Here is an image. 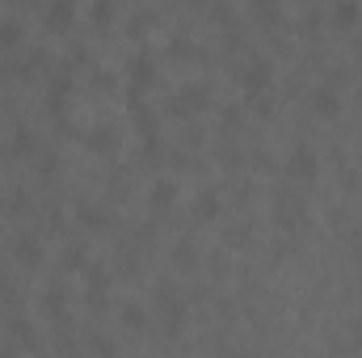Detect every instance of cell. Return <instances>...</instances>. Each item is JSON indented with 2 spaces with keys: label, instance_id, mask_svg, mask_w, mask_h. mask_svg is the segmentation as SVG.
I'll list each match as a JSON object with an SVG mask.
<instances>
[{
  "label": "cell",
  "instance_id": "obj_11",
  "mask_svg": "<svg viewBox=\"0 0 362 358\" xmlns=\"http://www.w3.org/2000/svg\"><path fill=\"white\" fill-rule=\"evenodd\" d=\"M194 215H198V219H215V215H219V194H215V190H202V194L194 198Z\"/></svg>",
  "mask_w": 362,
  "mask_h": 358
},
{
  "label": "cell",
  "instance_id": "obj_15",
  "mask_svg": "<svg viewBox=\"0 0 362 358\" xmlns=\"http://www.w3.org/2000/svg\"><path fill=\"white\" fill-rule=\"evenodd\" d=\"M13 135H17V139H13V152H17V156H25V152L34 148V131H30V127H17Z\"/></svg>",
  "mask_w": 362,
  "mask_h": 358
},
{
  "label": "cell",
  "instance_id": "obj_1",
  "mask_svg": "<svg viewBox=\"0 0 362 358\" xmlns=\"http://www.w3.org/2000/svg\"><path fill=\"white\" fill-rule=\"evenodd\" d=\"M42 258H47V249H42V241H38V236H30V232L13 236V262H17V266L38 270V266H42Z\"/></svg>",
  "mask_w": 362,
  "mask_h": 358
},
{
  "label": "cell",
  "instance_id": "obj_13",
  "mask_svg": "<svg viewBox=\"0 0 362 358\" xmlns=\"http://www.w3.org/2000/svg\"><path fill=\"white\" fill-rule=\"evenodd\" d=\"M21 42V21L17 17H0V47H17Z\"/></svg>",
  "mask_w": 362,
  "mask_h": 358
},
{
  "label": "cell",
  "instance_id": "obj_3",
  "mask_svg": "<svg viewBox=\"0 0 362 358\" xmlns=\"http://www.w3.org/2000/svg\"><path fill=\"white\" fill-rule=\"evenodd\" d=\"M206 97H211V89H206L202 81H189V85H181V89L173 93V110H177V114L202 110V105H206Z\"/></svg>",
  "mask_w": 362,
  "mask_h": 358
},
{
  "label": "cell",
  "instance_id": "obj_9",
  "mask_svg": "<svg viewBox=\"0 0 362 358\" xmlns=\"http://www.w3.org/2000/svg\"><path fill=\"white\" fill-rule=\"evenodd\" d=\"M72 17H76V4H68V0H55V4L42 13V21H47V25H55V30H68V25H72Z\"/></svg>",
  "mask_w": 362,
  "mask_h": 358
},
{
  "label": "cell",
  "instance_id": "obj_16",
  "mask_svg": "<svg viewBox=\"0 0 362 358\" xmlns=\"http://www.w3.org/2000/svg\"><path fill=\"white\" fill-rule=\"evenodd\" d=\"M89 346H93V354H97V358H114V354H118V350H114V342H110V337H101V333H93Z\"/></svg>",
  "mask_w": 362,
  "mask_h": 358
},
{
  "label": "cell",
  "instance_id": "obj_24",
  "mask_svg": "<svg viewBox=\"0 0 362 358\" xmlns=\"http://www.w3.org/2000/svg\"><path fill=\"white\" fill-rule=\"evenodd\" d=\"M358 105H362V93H358Z\"/></svg>",
  "mask_w": 362,
  "mask_h": 358
},
{
  "label": "cell",
  "instance_id": "obj_6",
  "mask_svg": "<svg viewBox=\"0 0 362 358\" xmlns=\"http://www.w3.org/2000/svg\"><path fill=\"white\" fill-rule=\"evenodd\" d=\"M177 198H181V185L173 178H156L152 185H148V202H152V207H160V211H165V207H173Z\"/></svg>",
  "mask_w": 362,
  "mask_h": 358
},
{
  "label": "cell",
  "instance_id": "obj_12",
  "mask_svg": "<svg viewBox=\"0 0 362 358\" xmlns=\"http://www.w3.org/2000/svg\"><path fill=\"white\" fill-rule=\"evenodd\" d=\"M245 110H253V114L270 118V114H274V97H270V93H245Z\"/></svg>",
  "mask_w": 362,
  "mask_h": 358
},
{
  "label": "cell",
  "instance_id": "obj_19",
  "mask_svg": "<svg viewBox=\"0 0 362 358\" xmlns=\"http://www.w3.org/2000/svg\"><path fill=\"white\" fill-rule=\"evenodd\" d=\"M64 266H85V245H68L64 249Z\"/></svg>",
  "mask_w": 362,
  "mask_h": 358
},
{
  "label": "cell",
  "instance_id": "obj_20",
  "mask_svg": "<svg viewBox=\"0 0 362 358\" xmlns=\"http://www.w3.org/2000/svg\"><path fill=\"white\" fill-rule=\"evenodd\" d=\"M89 17L97 21V25H105V21L114 17V4H105V0H101V4H93V8H89Z\"/></svg>",
  "mask_w": 362,
  "mask_h": 358
},
{
  "label": "cell",
  "instance_id": "obj_14",
  "mask_svg": "<svg viewBox=\"0 0 362 358\" xmlns=\"http://www.w3.org/2000/svg\"><path fill=\"white\" fill-rule=\"evenodd\" d=\"M42 308H51V316L64 321V287H47L42 291Z\"/></svg>",
  "mask_w": 362,
  "mask_h": 358
},
{
  "label": "cell",
  "instance_id": "obj_7",
  "mask_svg": "<svg viewBox=\"0 0 362 358\" xmlns=\"http://www.w3.org/2000/svg\"><path fill=\"white\" fill-rule=\"evenodd\" d=\"M118 321H122L131 333H144V329H148V308H144L139 299H122V308H118Z\"/></svg>",
  "mask_w": 362,
  "mask_h": 358
},
{
  "label": "cell",
  "instance_id": "obj_17",
  "mask_svg": "<svg viewBox=\"0 0 362 358\" xmlns=\"http://www.w3.org/2000/svg\"><path fill=\"white\" fill-rule=\"evenodd\" d=\"M8 329L17 333V342H21V346H30V342H34V329H30V321H21V316H17V321H13Z\"/></svg>",
  "mask_w": 362,
  "mask_h": 358
},
{
  "label": "cell",
  "instance_id": "obj_22",
  "mask_svg": "<svg viewBox=\"0 0 362 358\" xmlns=\"http://www.w3.org/2000/svg\"><path fill=\"white\" fill-rule=\"evenodd\" d=\"M245 241H249L245 228H228V245H245Z\"/></svg>",
  "mask_w": 362,
  "mask_h": 358
},
{
  "label": "cell",
  "instance_id": "obj_10",
  "mask_svg": "<svg viewBox=\"0 0 362 358\" xmlns=\"http://www.w3.org/2000/svg\"><path fill=\"white\" fill-rule=\"evenodd\" d=\"M329 17H333V25H337V30H350V25L358 21V4H350V0H337V4L329 8Z\"/></svg>",
  "mask_w": 362,
  "mask_h": 358
},
{
  "label": "cell",
  "instance_id": "obj_23",
  "mask_svg": "<svg viewBox=\"0 0 362 358\" xmlns=\"http://www.w3.org/2000/svg\"><path fill=\"white\" fill-rule=\"evenodd\" d=\"M0 358H13V354H8V350H0Z\"/></svg>",
  "mask_w": 362,
  "mask_h": 358
},
{
  "label": "cell",
  "instance_id": "obj_8",
  "mask_svg": "<svg viewBox=\"0 0 362 358\" xmlns=\"http://www.w3.org/2000/svg\"><path fill=\"white\" fill-rule=\"evenodd\" d=\"M89 152H97V156H114L118 152V135H114V127H93L89 131Z\"/></svg>",
  "mask_w": 362,
  "mask_h": 358
},
{
  "label": "cell",
  "instance_id": "obj_2",
  "mask_svg": "<svg viewBox=\"0 0 362 358\" xmlns=\"http://www.w3.org/2000/svg\"><path fill=\"white\" fill-rule=\"evenodd\" d=\"M286 169H291L299 181H316V173H320V156H316L308 144H295L291 156H286Z\"/></svg>",
  "mask_w": 362,
  "mask_h": 358
},
{
  "label": "cell",
  "instance_id": "obj_21",
  "mask_svg": "<svg viewBox=\"0 0 362 358\" xmlns=\"http://www.w3.org/2000/svg\"><path fill=\"white\" fill-rule=\"evenodd\" d=\"M173 258H177V262H185V266H189V262H194V245H189V241H181L177 249H173Z\"/></svg>",
  "mask_w": 362,
  "mask_h": 358
},
{
  "label": "cell",
  "instance_id": "obj_4",
  "mask_svg": "<svg viewBox=\"0 0 362 358\" xmlns=\"http://www.w3.org/2000/svg\"><path fill=\"white\" fill-rule=\"evenodd\" d=\"M308 101H312V110H316L320 118H337V114H341V93L333 89V85H316Z\"/></svg>",
  "mask_w": 362,
  "mask_h": 358
},
{
  "label": "cell",
  "instance_id": "obj_5",
  "mask_svg": "<svg viewBox=\"0 0 362 358\" xmlns=\"http://www.w3.org/2000/svg\"><path fill=\"white\" fill-rule=\"evenodd\" d=\"M240 81H245V93H270L274 72H270V64H266V59H253V64L240 72Z\"/></svg>",
  "mask_w": 362,
  "mask_h": 358
},
{
  "label": "cell",
  "instance_id": "obj_18",
  "mask_svg": "<svg viewBox=\"0 0 362 358\" xmlns=\"http://www.w3.org/2000/svg\"><path fill=\"white\" fill-rule=\"evenodd\" d=\"M219 122H223V131H236V127H240V105H228V110L219 114Z\"/></svg>",
  "mask_w": 362,
  "mask_h": 358
}]
</instances>
